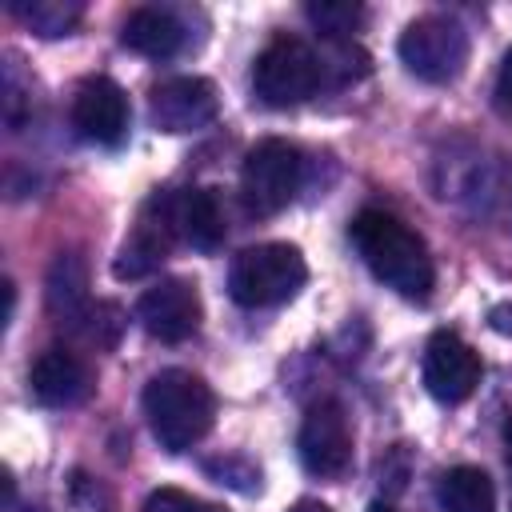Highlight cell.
<instances>
[{"label":"cell","mask_w":512,"mask_h":512,"mask_svg":"<svg viewBox=\"0 0 512 512\" xmlns=\"http://www.w3.org/2000/svg\"><path fill=\"white\" fill-rule=\"evenodd\" d=\"M440 512H496V484L476 464H456L436 484Z\"/></svg>","instance_id":"16"},{"label":"cell","mask_w":512,"mask_h":512,"mask_svg":"<svg viewBox=\"0 0 512 512\" xmlns=\"http://www.w3.org/2000/svg\"><path fill=\"white\" fill-rule=\"evenodd\" d=\"M508 168H480V164H472L468 168V176H464V200H472V212L476 216H488V220H496V216H508L512 212V192H508Z\"/></svg>","instance_id":"18"},{"label":"cell","mask_w":512,"mask_h":512,"mask_svg":"<svg viewBox=\"0 0 512 512\" xmlns=\"http://www.w3.org/2000/svg\"><path fill=\"white\" fill-rule=\"evenodd\" d=\"M120 40H124V48H132V52H140L148 60H172L188 44V28L172 8L144 4V8L128 12Z\"/></svg>","instance_id":"14"},{"label":"cell","mask_w":512,"mask_h":512,"mask_svg":"<svg viewBox=\"0 0 512 512\" xmlns=\"http://www.w3.org/2000/svg\"><path fill=\"white\" fill-rule=\"evenodd\" d=\"M128 120H132V108H128V96L116 80L108 76H88L76 96H72V128L100 144V148H120L124 136H128Z\"/></svg>","instance_id":"11"},{"label":"cell","mask_w":512,"mask_h":512,"mask_svg":"<svg viewBox=\"0 0 512 512\" xmlns=\"http://www.w3.org/2000/svg\"><path fill=\"white\" fill-rule=\"evenodd\" d=\"M200 292L192 280L184 276H168V280H156L152 288L140 292L136 300V320L140 328L160 340V344H184L188 336H196L200 328Z\"/></svg>","instance_id":"10"},{"label":"cell","mask_w":512,"mask_h":512,"mask_svg":"<svg viewBox=\"0 0 512 512\" xmlns=\"http://www.w3.org/2000/svg\"><path fill=\"white\" fill-rule=\"evenodd\" d=\"M296 452H300V464L320 480H336V476L348 472V464H352V424H348V412H344L340 400H316L304 412Z\"/></svg>","instance_id":"8"},{"label":"cell","mask_w":512,"mask_h":512,"mask_svg":"<svg viewBox=\"0 0 512 512\" xmlns=\"http://www.w3.org/2000/svg\"><path fill=\"white\" fill-rule=\"evenodd\" d=\"M304 16L316 32H324L328 40H348L360 20H364V8L360 4H336V0H320V4H304Z\"/></svg>","instance_id":"20"},{"label":"cell","mask_w":512,"mask_h":512,"mask_svg":"<svg viewBox=\"0 0 512 512\" xmlns=\"http://www.w3.org/2000/svg\"><path fill=\"white\" fill-rule=\"evenodd\" d=\"M404 68L424 84H452L468 64V32L452 16H416L396 44Z\"/></svg>","instance_id":"6"},{"label":"cell","mask_w":512,"mask_h":512,"mask_svg":"<svg viewBox=\"0 0 512 512\" xmlns=\"http://www.w3.org/2000/svg\"><path fill=\"white\" fill-rule=\"evenodd\" d=\"M368 512H392V508H388V504H380V500H376V504H372V508H368Z\"/></svg>","instance_id":"27"},{"label":"cell","mask_w":512,"mask_h":512,"mask_svg":"<svg viewBox=\"0 0 512 512\" xmlns=\"http://www.w3.org/2000/svg\"><path fill=\"white\" fill-rule=\"evenodd\" d=\"M504 456H508V468H512V416L504 420Z\"/></svg>","instance_id":"26"},{"label":"cell","mask_w":512,"mask_h":512,"mask_svg":"<svg viewBox=\"0 0 512 512\" xmlns=\"http://www.w3.org/2000/svg\"><path fill=\"white\" fill-rule=\"evenodd\" d=\"M288 512H332L328 504H320V500H296Z\"/></svg>","instance_id":"25"},{"label":"cell","mask_w":512,"mask_h":512,"mask_svg":"<svg viewBox=\"0 0 512 512\" xmlns=\"http://www.w3.org/2000/svg\"><path fill=\"white\" fill-rule=\"evenodd\" d=\"M68 324H72L88 344L108 348V344H116V336H120V324H124V320H120V312H116L112 304H100V300H96V304H88L84 312H76Z\"/></svg>","instance_id":"21"},{"label":"cell","mask_w":512,"mask_h":512,"mask_svg":"<svg viewBox=\"0 0 512 512\" xmlns=\"http://www.w3.org/2000/svg\"><path fill=\"white\" fill-rule=\"evenodd\" d=\"M176 240H180V232H176V192H156L140 208L128 240L120 244V256L112 264L116 280H140V276L156 272L168 260Z\"/></svg>","instance_id":"7"},{"label":"cell","mask_w":512,"mask_h":512,"mask_svg":"<svg viewBox=\"0 0 512 512\" xmlns=\"http://www.w3.org/2000/svg\"><path fill=\"white\" fill-rule=\"evenodd\" d=\"M308 280L304 252L284 240L252 244L228 264V296L240 308H276L288 304Z\"/></svg>","instance_id":"3"},{"label":"cell","mask_w":512,"mask_h":512,"mask_svg":"<svg viewBox=\"0 0 512 512\" xmlns=\"http://www.w3.org/2000/svg\"><path fill=\"white\" fill-rule=\"evenodd\" d=\"M220 112L216 84L204 76H172L152 88L148 116L160 132H200Z\"/></svg>","instance_id":"12"},{"label":"cell","mask_w":512,"mask_h":512,"mask_svg":"<svg viewBox=\"0 0 512 512\" xmlns=\"http://www.w3.org/2000/svg\"><path fill=\"white\" fill-rule=\"evenodd\" d=\"M488 324H492L500 336H512V300H508V304H496V308L488 312Z\"/></svg>","instance_id":"24"},{"label":"cell","mask_w":512,"mask_h":512,"mask_svg":"<svg viewBox=\"0 0 512 512\" xmlns=\"http://www.w3.org/2000/svg\"><path fill=\"white\" fill-rule=\"evenodd\" d=\"M16 12L36 36L56 40V36H68L80 24L84 4H76V0H32V4H16Z\"/></svg>","instance_id":"19"},{"label":"cell","mask_w":512,"mask_h":512,"mask_svg":"<svg viewBox=\"0 0 512 512\" xmlns=\"http://www.w3.org/2000/svg\"><path fill=\"white\" fill-rule=\"evenodd\" d=\"M304 180V160L296 152V144L288 140H260L240 168V200L248 216H276L284 212Z\"/></svg>","instance_id":"5"},{"label":"cell","mask_w":512,"mask_h":512,"mask_svg":"<svg viewBox=\"0 0 512 512\" xmlns=\"http://www.w3.org/2000/svg\"><path fill=\"white\" fill-rule=\"evenodd\" d=\"M144 416L164 452H188L212 432L216 396L204 376L188 368H164L144 384Z\"/></svg>","instance_id":"2"},{"label":"cell","mask_w":512,"mask_h":512,"mask_svg":"<svg viewBox=\"0 0 512 512\" xmlns=\"http://www.w3.org/2000/svg\"><path fill=\"white\" fill-rule=\"evenodd\" d=\"M176 232L196 252H216L224 244V212L212 188L176 192Z\"/></svg>","instance_id":"15"},{"label":"cell","mask_w":512,"mask_h":512,"mask_svg":"<svg viewBox=\"0 0 512 512\" xmlns=\"http://www.w3.org/2000/svg\"><path fill=\"white\" fill-rule=\"evenodd\" d=\"M324 60L296 36H276L252 64V92L264 108H296L324 88Z\"/></svg>","instance_id":"4"},{"label":"cell","mask_w":512,"mask_h":512,"mask_svg":"<svg viewBox=\"0 0 512 512\" xmlns=\"http://www.w3.org/2000/svg\"><path fill=\"white\" fill-rule=\"evenodd\" d=\"M420 376H424V388H428L432 400H440V404H464L480 388L484 364H480L476 348L468 340H460V332L440 328L424 344Z\"/></svg>","instance_id":"9"},{"label":"cell","mask_w":512,"mask_h":512,"mask_svg":"<svg viewBox=\"0 0 512 512\" xmlns=\"http://www.w3.org/2000/svg\"><path fill=\"white\" fill-rule=\"evenodd\" d=\"M348 236H352V248L360 252V260L368 264V272L384 288H392L396 296L416 300V304H424L432 296L436 268H432L428 244L400 216H392L384 208H364L348 224Z\"/></svg>","instance_id":"1"},{"label":"cell","mask_w":512,"mask_h":512,"mask_svg":"<svg viewBox=\"0 0 512 512\" xmlns=\"http://www.w3.org/2000/svg\"><path fill=\"white\" fill-rule=\"evenodd\" d=\"M492 104H496L504 116H512V48H508V52H504V60H500L496 88H492Z\"/></svg>","instance_id":"23"},{"label":"cell","mask_w":512,"mask_h":512,"mask_svg":"<svg viewBox=\"0 0 512 512\" xmlns=\"http://www.w3.org/2000/svg\"><path fill=\"white\" fill-rule=\"evenodd\" d=\"M88 272H84V260L80 256H60L48 272V308L64 320H72L76 312H84L92 300H88Z\"/></svg>","instance_id":"17"},{"label":"cell","mask_w":512,"mask_h":512,"mask_svg":"<svg viewBox=\"0 0 512 512\" xmlns=\"http://www.w3.org/2000/svg\"><path fill=\"white\" fill-rule=\"evenodd\" d=\"M28 388L44 408H76L92 396V372L76 352L44 348L28 368Z\"/></svg>","instance_id":"13"},{"label":"cell","mask_w":512,"mask_h":512,"mask_svg":"<svg viewBox=\"0 0 512 512\" xmlns=\"http://www.w3.org/2000/svg\"><path fill=\"white\" fill-rule=\"evenodd\" d=\"M144 512H228V508L208 504V500H200L184 488H156V492H148Z\"/></svg>","instance_id":"22"}]
</instances>
